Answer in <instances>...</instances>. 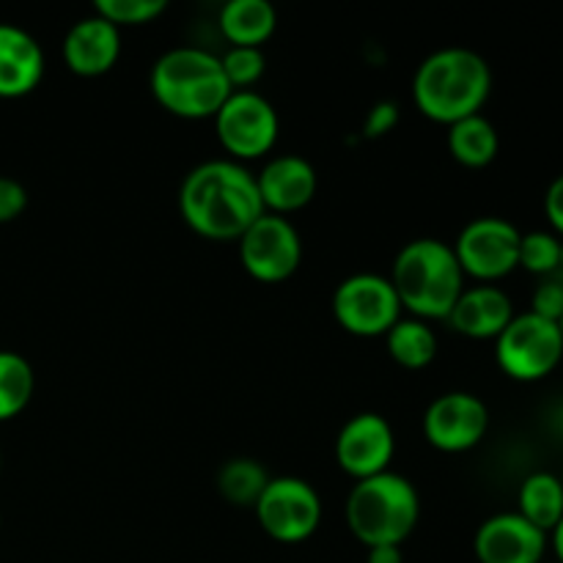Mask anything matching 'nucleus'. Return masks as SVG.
<instances>
[{
  "mask_svg": "<svg viewBox=\"0 0 563 563\" xmlns=\"http://www.w3.org/2000/svg\"><path fill=\"white\" fill-rule=\"evenodd\" d=\"M278 25L269 0H229L220 9V31L231 47H262Z\"/></svg>",
  "mask_w": 563,
  "mask_h": 563,
  "instance_id": "19",
  "label": "nucleus"
},
{
  "mask_svg": "<svg viewBox=\"0 0 563 563\" xmlns=\"http://www.w3.org/2000/svg\"><path fill=\"white\" fill-rule=\"evenodd\" d=\"M42 77V44L22 27L0 22V99L27 97Z\"/></svg>",
  "mask_w": 563,
  "mask_h": 563,
  "instance_id": "17",
  "label": "nucleus"
},
{
  "mask_svg": "<svg viewBox=\"0 0 563 563\" xmlns=\"http://www.w3.org/2000/svg\"><path fill=\"white\" fill-rule=\"evenodd\" d=\"M544 214H548L550 225L555 229L559 240H563V174L550 181L548 192H544Z\"/></svg>",
  "mask_w": 563,
  "mask_h": 563,
  "instance_id": "31",
  "label": "nucleus"
},
{
  "mask_svg": "<svg viewBox=\"0 0 563 563\" xmlns=\"http://www.w3.org/2000/svg\"><path fill=\"white\" fill-rule=\"evenodd\" d=\"M520 267L548 278L561 269V240L550 231H531L520 240Z\"/></svg>",
  "mask_w": 563,
  "mask_h": 563,
  "instance_id": "25",
  "label": "nucleus"
},
{
  "mask_svg": "<svg viewBox=\"0 0 563 563\" xmlns=\"http://www.w3.org/2000/svg\"><path fill=\"white\" fill-rule=\"evenodd\" d=\"M511 319H515V306L509 295L493 284H478L462 291L449 313V322L454 324L456 333L482 341L498 339Z\"/></svg>",
  "mask_w": 563,
  "mask_h": 563,
  "instance_id": "18",
  "label": "nucleus"
},
{
  "mask_svg": "<svg viewBox=\"0 0 563 563\" xmlns=\"http://www.w3.org/2000/svg\"><path fill=\"white\" fill-rule=\"evenodd\" d=\"M258 196H262L264 212L269 214H286L297 212V209L308 207L317 196V170L300 154H278L269 159L256 176Z\"/></svg>",
  "mask_w": 563,
  "mask_h": 563,
  "instance_id": "15",
  "label": "nucleus"
},
{
  "mask_svg": "<svg viewBox=\"0 0 563 563\" xmlns=\"http://www.w3.org/2000/svg\"><path fill=\"white\" fill-rule=\"evenodd\" d=\"M561 273H563V240H561Z\"/></svg>",
  "mask_w": 563,
  "mask_h": 563,
  "instance_id": "35",
  "label": "nucleus"
},
{
  "mask_svg": "<svg viewBox=\"0 0 563 563\" xmlns=\"http://www.w3.org/2000/svg\"><path fill=\"white\" fill-rule=\"evenodd\" d=\"M544 550L548 533L539 531L517 511L489 517L473 539L478 563H542Z\"/></svg>",
  "mask_w": 563,
  "mask_h": 563,
  "instance_id": "14",
  "label": "nucleus"
},
{
  "mask_svg": "<svg viewBox=\"0 0 563 563\" xmlns=\"http://www.w3.org/2000/svg\"><path fill=\"white\" fill-rule=\"evenodd\" d=\"M335 322L352 335L377 339L401 319V302L390 278L377 273L350 275L333 295Z\"/></svg>",
  "mask_w": 563,
  "mask_h": 563,
  "instance_id": "8",
  "label": "nucleus"
},
{
  "mask_svg": "<svg viewBox=\"0 0 563 563\" xmlns=\"http://www.w3.org/2000/svg\"><path fill=\"white\" fill-rule=\"evenodd\" d=\"M401 311H412L416 319H449L465 291V273H462L456 253L443 240H412L396 253L394 273H390Z\"/></svg>",
  "mask_w": 563,
  "mask_h": 563,
  "instance_id": "3",
  "label": "nucleus"
},
{
  "mask_svg": "<svg viewBox=\"0 0 563 563\" xmlns=\"http://www.w3.org/2000/svg\"><path fill=\"white\" fill-rule=\"evenodd\" d=\"M240 258L247 275L262 284H280L291 278L302 262V240L291 220L264 212L240 236Z\"/></svg>",
  "mask_w": 563,
  "mask_h": 563,
  "instance_id": "11",
  "label": "nucleus"
},
{
  "mask_svg": "<svg viewBox=\"0 0 563 563\" xmlns=\"http://www.w3.org/2000/svg\"><path fill=\"white\" fill-rule=\"evenodd\" d=\"M550 533H553V548H555V555H559V563H563V517Z\"/></svg>",
  "mask_w": 563,
  "mask_h": 563,
  "instance_id": "33",
  "label": "nucleus"
},
{
  "mask_svg": "<svg viewBox=\"0 0 563 563\" xmlns=\"http://www.w3.org/2000/svg\"><path fill=\"white\" fill-rule=\"evenodd\" d=\"M148 82L154 99L179 119H214L231 97L220 58L201 47H176L163 53Z\"/></svg>",
  "mask_w": 563,
  "mask_h": 563,
  "instance_id": "4",
  "label": "nucleus"
},
{
  "mask_svg": "<svg viewBox=\"0 0 563 563\" xmlns=\"http://www.w3.org/2000/svg\"><path fill=\"white\" fill-rule=\"evenodd\" d=\"M168 3L165 0H97L93 14L102 20L113 22L115 27H135L154 22L159 14H165Z\"/></svg>",
  "mask_w": 563,
  "mask_h": 563,
  "instance_id": "26",
  "label": "nucleus"
},
{
  "mask_svg": "<svg viewBox=\"0 0 563 563\" xmlns=\"http://www.w3.org/2000/svg\"><path fill=\"white\" fill-rule=\"evenodd\" d=\"M399 124V104L396 102H377L366 115L363 135L366 137H385Z\"/></svg>",
  "mask_w": 563,
  "mask_h": 563,
  "instance_id": "30",
  "label": "nucleus"
},
{
  "mask_svg": "<svg viewBox=\"0 0 563 563\" xmlns=\"http://www.w3.org/2000/svg\"><path fill=\"white\" fill-rule=\"evenodd\" d=\"M220 64H223L231 91H251L253 82L262 80L267 60H264L262 47H231L220 58Z\"/></svg>",
  "mask_w": 563,
  "mask_h": 563,
  "instance_id": "27",
  "label": "nucleus"
},
{
  "mask_svg": "<svg viewBox=\"0 0 563 563\" xmlns=\"http://www.w3.org/2000/svg\"><path fill=\"white\" fill-rule=\"evenodd\" d=\"M520 511L517 515L526 517L531 526L539 531L550 533L563 517V484L553 473H533L522 482L520 487Z\"/></svg>",
  "mask_w": 563,
  "mask_h": 563,
  "instance_id": "21",
  "label": "nucleus"
},
{
  "mask_svg": "<svg viewBox=\"0 0 563 563\" xmlns=\"http://www.w3.org/2000/svg\"><path fill=\"white\" fill-rule=\"evenodd\" d=\"M495 357L506 377L517 383H537L553 374L563 361V335L559 322L537 317L533 311L520 313L506 324L495 339Z\"/></svg>",
  "mask_w": 563,
  "mask_h": 563,
  "instance_id": "6",
  "label": "nucleus"
},
{
  "mask_svg": "<svg viewBox=\"0 0 563 563\" xmlns=\"http://www.w3.org/2000/svg\"><path fill=\"white\" fill-rule=\"evenodd\" d=\"M36 377L20 352L0 350V423L20 416L33 399Z\"/></svg>",
  "mask_w": 563,
  "mask_h": 563,
  "instance_id": "23",
  "label": "nucleus"
},
{
  "mask_svg": "<svg viewBox=\"0 0 563 563\" xmlns=\"http://www.w3.org/2000/svg\"><path fill=\"white\" fill-rule=\"evenodd\" d=\"M396 454V434L388 418L377 412H361L341 427L335 438V462L355 482L388 471Z\"/></svg>",
  "mask_w": 563,
  "mask_h": 563,
  "instance_id": "13",
  "label": "nucleus"
},
{
  "mask_svg": "<svg viewBox=\"0 0 563 563\" xmlns=\"http://www.w3.org/2000/svg\"><path fill=\"white\" fill-rule=\"evenodd\" d=\"M449 154L465 168H484L498 157L500 137L498 130L489 119L482 113L467 115V119L456 121L449 126Z\"/></svg>",
  "mask_w": 563,
  "mask_h": 563,
  "instance_id": "20",
  "label": "nucleus"
},
{
  "mask_svg": "<svg viewBox=\"0 0 563 563\" xmlns=\"http://www.w3.org/2000/svg\"><path fill=\"white\" fill-rule=\"evenodd\" d=\"M559 328H561V335H563V317H561V322H559Z\"/></svg>",
  "mask_w": 563,
  "mask_h": 563,
  "instance_id": "36",
  "label": "nucleus"
},
{
  "mask_svg": "<svg viewBox=\"0 0 563 563\" xmlns=\"http://www.w3.org/2000/svg\"><path fill=\"white\" fill-rule=\"evenodd\" d=\"M520 229L504 218H476L456 236V262L462 273L482 284L506 278L520 267Z\"/></svg>",
  "mask_w": 563,
  "mask_h": 563,
  "instance_id": "10",
  "label": "nucleus"
},
{
  "mask_svg": "<svg viewBox=\"0 0 563 563\" xmlns=\"http://www.w3.org/2000/svg\"><path fill=\"white\" fill-rule=\"evenodd\" d=\"M489 427V410L478 396L451 390L438 396L423 412V438L432 449L462 454L476 449Z\"/></svg>",
  "mask_w": 563,
  "mask_h": 563,
  "instance_id": "12",
  "label": "nucleus"
},
{
  "mask_svg": "<svg viewBox=\"0 0 563 563\" xmlns=\"http://www.w3.org/2000/svg\"><path fill=\"white\" fill-rule=\"evenodd\" d=\"M214 132L234 163L258 159L278 141V113L256 91H231L214 115Z\"/></svg>",
  "mask_w": 563,
  "mask_h": 563,
  "instance_id": "9",
  "label": "nucleus"
},
{
  "mask_svg": "<svg viewBox=\"0 0 563 563\" xmlns=\"http://www.w3.org/2000/svg\"><path fill=\"white\" fill-rule=\"evenodd\" d=\"M553 429L563 438V401L555 407V412H553Z\"/></svg>",
  "mask_w": 563,
  "mask_h": 563,
  "instance_id": "34",
  "label": "nucleus"
},
{
  "mask_svg": "<svg viewBox=\"0 0 563 563\" xmlns=\"http://www.w3.org/2000/svg\"><path fill=\"white\" fill-rule=\"evenodd\" d=\"M366 563H405L401 548L394 544H379V548H366Z\"/></svg>",
  "mask_w": 563,
  "mask_h": 563,
  "instance_id": "32",
  "label": "nucleus"
},
{
  "mask_svg": "<svg viewBox=\"0 0 563 563\" xmlns=\"http://www.w3.org/2000/svg\"><path fill=\"white\" fill-rule=\"evenodd\" d=\"M253 509H256L258 526L264 528V533L280 544L306 542L322 522L319 493L306 478L297 476L269 478Z\"/></svg>",
  "mask_w": 563,
  "mask_h": 563,
  "instance_id": "7",
  "label": "nucleus"
},
{
  "mask_svg": "<svg viewBox=\"0 0 563 563\" xmlns=\"http://www.w3.org/2000/svg\"><path fill=\"white\" fill-rule=\"evenodd\" d=\"M531 311L537 317L550 319V322H561L563 317V273L548 275L542 278V284L537 286L533 291V300H531Z\"/></svg>",
  "mask_w": 563,
  "mask_h": 563,
  "instance_id": "28",
  "label": "nucleus"
},
{
  "mask_svg": "<svg viewBox=\"0 0 563 563\" xmlns=\"http://www.w3.org/2000/svg\"><path fill=\"white\" fill-rule=\"evenodd\" d=\"M27 207V192L11 176H0V225L11 223V220L20 218Z\"/></svg>",
  "mask_w": 563,
  "mask_h": 563,
  "instance_id": "29",
  "label": "nucleus"
},
{
  "mask_svg": "<svg viewBox=\"0 0 563 563\" xmlns=\"http://www.w3.org/2000/svg\"><path fill=\"white\" fill-rule=\"evenodd\" d=\"M493 91L489 64L467 47H443L429 55L412 77V99L427 119L456 124L482 113Z\"/></svg>",
  "mask_w": 563,
  "mask_h": 563,
  "instance_id": "2",
  "label": "nucleus"
},
{
  "mask_svg": "<svg viewBox=\"0 0 563 563\" xmlns=\"http://www.w3.org/2000/svg\"><path fill=\"white\" fill-rule=\"evenodd\" d=\"M346 526L366 548L394 544L401 548L416 531L421 517V498L410 478L394 471L355 482L346 495Z\"/></svg>",
  "mask_w": 563,
  "mask_h": 563,
  "instance_id": "5",
  "label": "nucleus"
},
{
  "mask_svg": "<svg viewBox=\"0 0 563 563\" xmlns=\"http://www.w3.org/2000/svg\"><path fill=\"white\" fill-rule=\"evenodd\" d=\"M388 355L401 368H427L438 357V335L423 319H399L394 328L385 333Z\"/></svg>",
  "mask_w": 563,
  "mask_h": 563,
  "instance_id": "22",
  "label": "nucleus"
},
{
  "mask_svg": "<svg viewBox=\"0 0 563 563\" xmlns=\"http://www.w3.org/2000/svg\"><path fill=\"white\" fill-rule=\"evenodd\" d=\"M559 478H561V484H563V471H561V476H559Z\"/></svg>",
  "mask_w": 563,
  "mask_h": 563,
  "instance_id": "37",
  "label": "nucleus"
},
{
  "mask_svg": "<svg viewBox=\"0 0 563 563\" xmlns=\"http://www.w3.org/2000/svg\"><path fill=\"white\" fill-rule=\"evenodd\" d=\"M121 55V33L99 14L82 16L64 38V60L80 77H99L115 66Z\"/></svg>",
  "mask_w": 563,
  "mask_h": 563,
  "instance_id": "16",
  "label": "nucleus"
},
{
  "mask_svg": "<svg viewBox=\"0 0 563 563\" xmlns=\"http://www.w3.org/2000/svg\"><path fill=\"white\" fill-rule=\"evenodd\" d=\"M267 482V471L256 460H247V456L229 460L218 473L220 495L234 506H256Z\"/></svg>",
  "mask_w": 563,
  "mask_h": 563,
  "instance_id": "24",
  "label": "nucleus"
},
{
  "mask_svg": "<svg viewBox=\"0 0 563 563\" xmlns=\"http://www.w3.org/2000/svg\"><path fill=\"white\" fill-rule=\"evenodd\" d=\"M181 220L207 240H240L264 214L256 176L234 159H207L185 176Z\"/></svg>",
  "mask_w": 563,
  "mask_h": 563,
  "instance_id": "1",
  "label": "nucleus"
}]
</instances>
